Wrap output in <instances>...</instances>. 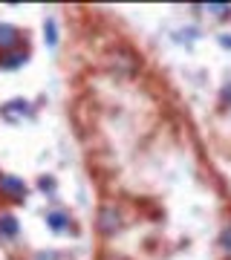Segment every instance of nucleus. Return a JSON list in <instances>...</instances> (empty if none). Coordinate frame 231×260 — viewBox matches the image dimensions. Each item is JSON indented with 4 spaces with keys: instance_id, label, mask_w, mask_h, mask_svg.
<instances>
[{
    "instance_id": "1a4fd4ad",
    "label": "nucleus",
    "mask_w": 231,
    "mask_h": 260,
    "mask_svg": "<svg viewBox=\"0 0 231 260\" xmlns=\"http://www.w3.org/2000/svg\"><path fill=\"white\" fill-rule=\"evenodd\" d=\"M220 44H222V47H228V49H231V38H220Z\"/></svg>"
},
{
    "instance_id": "7ed1b4c3",
    "label": "nucleus",
    "mask_w": 231,
    "mask_h": 260,
    "mask_svg": "<svg viewBox=\"0 0 231 260\" xmlns=\"http://www.w3.org/2000/svg\"><path fill=\"white\" fill-rule=\"evenodd\" d=\"M15 44H18V32H15V29L12 26H0V47H15Z\"/></svg>"
},
{
    "instance_id": "0eeeda50",
    "label": "nucleus",
    "mask_w": 231,
    "mask_h": 260,
    "mask_svg": "<svg viewBox=\"0 0 231 260\" xmlns=\"http://www.w3.org/2000/svg\"><path fill=\"white\" fill-rule=\"evenodd\" d=\"M55 41H58V35H55V20H46V44H49V47H55Z\"/></svg>"
},
{
    "instance_id": "20e7f679",
    "label": "nucleus",
    "mask_w": 231,
    "mask_h": 260,
    "mask_svg": "<svg viewBox=\"0 0 231 260\" xmlns=\"http://www.w3.org/2000/svg\"><path fill=\"white\" fill-rule=\"evenodd\" d=\"M26 61V55L23 52H9L6 58H0V67H6V70H15V67H20Z\"/></svg>"
},
{
    "instance_id": "423d86ee",
    "label": "nucleus",
    "mask_w": 231,
    "mask_h": 260,
    "mask_svg": "<svg viewBox=\"0 0 231 260\" xmlns=\"http://www.w3.org/2000/svg\"><path fill=\"white\" fill-rule=\"evenodd\" d=\"M46 220H49V225H52L55 232H61V229L67 225V217H64V214H58V211H55V214H49Z\"/></svg>"
},
{
    "instance_id": "f257e3e1",
    "label": "nucleus",
    "mask_w": 231,
    "mask_h": 260,
    "mask_svg": "<svg viewBox=\"0 0 231 260\" xmlns=\"http://www.w3.org/2000/svg\"><path fill=\"white\" fill-rule=\"evenodd\" d=\"M0 188H3L6 194H12L15 200H20V197L26 194V185H23L18 177H9V174H3V177H0Z\"/></svg>"
},
{
    "instance_id": "39448f33",
    "label": "nucleus",
    "mask_w": 231,
    "mask_h": 260,
    "mask_svg": "<svg viewBox=\"0 0 231 260\" xmlns=\"http://www.w3.org/2000/svg\"><path fill=\"white\" fill-rule=\"evenodd\" d=\"M0 232L6 234V237H15V234H18V223H15V217H12V214L0 217Z\"/></svg>"
},
{
    "instance_id": "f03ea898",
    "label": "nucleus",
    "mask_w": 231,
    "mask_h": 260,
    "mask_svg": "<svg viewBox=\"0 0 231 260\" xmlns=\"http://www.w3.org/2000/svg\"><path fill=\"white\" fill-rule=\"evenodd\" d=\"M98 229H102L104 234H110L113 229H116V211H113V208H104V211H102V220H98Z\"/></svg>"
},
{
    "instance_id": "6e6552de",
    "label": "nucleus",
    "mask_w": 231,
    "mask_h": 260,
    "mask_svg": "<svg viewBox=\"0 0 231 260\" xmlns=\"http://www.w3.org/2000/svg\"><path fill=\"white\" fill-rule=\"evenodd\" d=\"M220 243H222V249H225V251H231V225H228V229H225V232H222Z\"/></svg>"
}]
</instances>
